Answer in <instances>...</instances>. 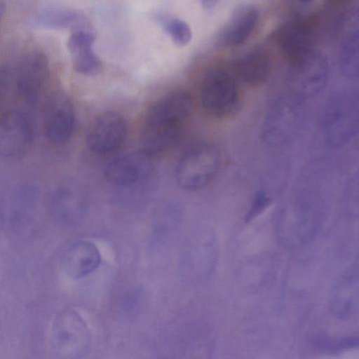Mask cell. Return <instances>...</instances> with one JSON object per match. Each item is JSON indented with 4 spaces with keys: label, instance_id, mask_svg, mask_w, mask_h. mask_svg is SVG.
<instances>
[{
    "label": "cell",
    "instance_id": "24",
    "mask_svg": "<svg viewBox=\"0 0 359 359\" xmlns=\"http://www.w3.org/2000/svg\"><path fill=\"white\" fill-rule=\"evenodd\" d=\"M269 199L264 193L259 192L255 196L252 205L248 210L245 220L250 221L259 215L269 205Z\"/></svg>",
    "mask_w": 359,
    "mask_h": 359
},
{
    "label": "cell",
    "instance_id": "22",
    "mask_svg": "<svg viewBox=\"0 0 359 359\" xmlns=\"http://www.w3.org/2000/svg\"><path fill=\"white\" fill-rule=\"evenodd\" d=\"M32 189H25L15 197L11 210V219L15 226L26 224L31 216L35 203V194Z\"/></svg>",
    "mask_w": 359,
    "mask_h": 359
},
{
    "label": "cell",
    "instance_id": "11",
    "mask_svg": "<svg viewBox=\"0 0 359 359\" xmlns=\"http://www.w3.org/2000/svg\"><path fill=\"white\" fill-rule=\"evenodd\" d=\"M128 133L125 118L114 111H106L98 115L91 122L86 133L88 147L94 153H111L123 143Z\"/></svg>",
    "mask_w": 359,
    "mask_h": 359
},
{
    "label": "cell",
    "instance_id": "5",
    "mask_svg": "<svg viewBox=\"0 0 359 359\" xmlns=\"http://www.w3.org/2000/svg\"><path fill=\"white\" fill-rule=\"evenodd\" d=\"M217 252V242L212 230L194 231L182 252L180 270L182 279L198 283L209 278L215 268Z\"/></svg>",
    "mask_w": 359,
    "mask_h": 359
},
{
    "label": "cell",
    "instance_id": "1",
    "mask_svg": "<svg viewBox=\"0 0 359 359\" xmlns=\"http://www.w3.org/2000/svg\"><path fill=\"white\" fill-rule=\"evenodd\" d=\"M191 95L172 91L158 99L147 110L142 133V151L153 156L172 147L180 138L193 111Z\"/></svg>",
    "mask_w": 359,
    "mask_h": 359
},
{
    "label": "cell",
    "instance_id": "8",
    "mask_svg": "<svg viewBox=\"0 0 359 359\" xmlns=\"http://www.w3.org/2000/svg\"><path fill=\"white\" fill-rule=\"evenodd\" d=\"M6 65L14 78L20 96L29 103L35 102L50 74L46 54L40 50L31 49L19 55L13 69Z\"/></svg>",
    "mask_w": 359,
    "mask_h": 359
},
{
    "label": "cell",
    "instance_id": "23",
    "mask_svg": "<svg viewBox=\"0 0 359 359\" xmlns=\"http://www.w3.org/2000/svg\"><path fill=\"white\" fill-rule=\"evenodd\" d=\"M161 23L163 29L176 45L184 46L191 41L192 37L191 28L183 20L177 18L163 19Z\"/></svg>",
    "mask_w": 359,
    "mask_h": 359
},
{
    "label": "cell",
    "instance_id": "4",
    "mask_svg": "<svg viewBox=\"0 0 359 359\" xmlns=\"http://www.w3.org/2000/svg\"><path fill=\"white\" fill-rule=\"evenodd\" d=\"M200 100L205 114L215 118H226L241 109L243 95L236 76L217 69L204 77Z\"/></svg>",
    "mask_w": 359,
    "mask_h": 359
},
{
    "label": "cell",
    "instance_id": "2",
    "mask_svg": "<svg viewBox=\"0 0 359 359\" xmlns=\"http://www.w3.org/2000/svg\"><path fill=\"white\" fill-rule=\"evenodd\" d=\"M322 133L330 147L339 148L359 133V93L342 91L326 103L321 118Z\"/></svg>",
    "mask_w": 359,
    "mask_h": 359
},
{
    "label": "cell",
    "instance_id": "15",
    "mask_svg": "<svg viewBox=\"0 0 359 359\" xmlns=\"http://www.w3.org/2000/svg\"><path fill=\"white\" fill-rule=\"evenodd\" d=\"M151 158L142 151L119 156L107 165L104 171V177L109 183L116 186L132 185L149 174Z\"/></svg>",
    "mask_w": 359,
    "mask_h": 359
},
{
    "label": "cell",
    "instance_id": "25",
    "mask_svg": "<svg viewBox=\"0 0 359 359\" xmlns=\"http://www.w3.org/2000/svg\"><path fill=\"white\" fill-rule=\"evenodd\" d=\"M219 0H201L202 6L205 9L213 8Z\"/></svg>",
    "mask_w": 359,
    "mask_h": 359
},
{
    "label": "cell",
    "instance_id": "18",
    "mask_svg": "<svg viewBox=\"0 0 359 359\" xmlns=\"http://www.w3.org/2000/svg\"><path fill=\"white\" fill-rule=\"evenodd\" d=\"M259 18V12L252 6L237 8L219 34V42L226 46L243 44L253 32Z\"/></svg>",
    "mask_w": 359,
    "mask_h": 359
},
{
    "label": "cell",
    "instance_id": "10",
    "mask_svg": "<svg viewBox=\"0 0 359 359\" xmlns=\"http://www.w3.org/2000/svg\"><path fill=\"white\" fill-rule=\"evenodd\" d=\"M75 124L74 107L62 92L55 90L46 98L43 109V131L47 140L60 145L72 136Z\"/></svg>",
    "mask_w": 359,
    "mask_h": 359
},
{
    "label": "cell",
    "instance_id": "13",
    "mask_svg": "<svg viewBox=\"0 0 359 359\" xmlns=\"http://www.w3.org/2000/svg\"><path fill=\"white\" fill-rule=\"evenodd\" d=\"M49 210L53 219L60 224H78L86 210V198L83 189L73 182L60 185L51 196Z\"/></svg>",
    "mask_w": 359,
    "mask_h": 359
},
{
    "label": "cell",
    "instance_id": "3",
    "mask_svg": "<svg viewBox=\"0 0 359 359\" xmlns=\"http://www.w3.org/2000/svg\"><path fill=\"white\" fill-rule=\"evenodd\" d=\"M221 165V153L215 145L196 143L180 156L175 169L176 182L183 189L200 190L215 179Z\"/></svg>",
    "mask_w": 359,
    "mask_h": 359
},
{
    "label": "cell",
    "instance_id": "21",
    "mask_svg": "<svg viewBox=\"0 0 359 359\" xmlns=\"http://www.w3.org/2000/svg\"><path fill=\"white\" fill-rule=\"evenodd\" d=\"M313 346L319 352L333 354L359 348V336H319L312 341Z\"/></svg>",
    "mask_w": 359,
    "mask_h": 359
},
{
    "label": "cell",
    "instance_id": "7",
    "mask_svg": "<svg viewBox=\"0 0 359 359\" xmlns=\"http://www.w3.org/2000/svg\"><path fill=\"white\" fill-rule=\"evenodd\" d=\"M315 15L290 22L276 34V42L286 61L295 67L308 62L318 27Z\"/></svg>",
    "mask_w": 359,
    "mask_h": 359
},
{
    "label": "cell",
    "instance_id": "26",
    "mask_svg": "<svg viewBox=\"0 0 359 359\" xmlns=\"http://www.w3.org/2000/svg\"><path fill=\"white\" fill-rule=\"evenodd\" d=\"M334 4H342L351 0H330Z\"/></svg>",
    "mask_w": 359,
    "mask_h": 359
},
{
    "label": "cell",
    "instance_id": "20",
    "mask_svg": "<svg viewBox=\"0 0 359 359\" xmlns=\"http://www.w3.org/2000/svg\"><path fill=\"white\" fill-rule=\"evenodd\" d=\"M332 313L339 318H346L359 306V276L349 273L339 279L330 297Z\"/></svg>",
    "mask_w": 359,
    "mask_h": 359
},
{
    "label": "cell",
    "instance_id": "17",
    "mask_svg": "<svg viewBox=\"0 0 359 359\" xmlns=\"http://www.w3.org/2000/svg\"><path fill=\"white\" fill-rule=\"evenodd\" d=\"M37 27L53 29H92L88 18L81 12L65 7L50 6L41 9L32 19Z\"/></svg>",
    "mask_w": 359,
    "mask_h": 359
},
{
    "label": "cell",
    "instance_id": "16",
    "mask_svg": "<svg viewBox=\"0 0 359 359\" xmlns=\"http://www.w3.org/2000/svg\"><path fill=\"white\" fill-rule=\"evenodd\" d=\"M95 34L93 29L72 32L67 41V49L74 70L85 76L98 74L101 61L94 50Z\"/></svg>",
    "mask_w": 359,
    "mask_h": 359
},
{
    "label": "cell",
    "instance_id": "6",
    "mask_svg": "<svg viewBox=\"0 0 359 359\" xmlns=\"http://www.w3.org/2000/svg\"><path fill=\"white\" fill-rule=\"evenodd\" d=\"M50 339L53 349L58 355L77 358L88 350L90 332L82 317L74 310L68 309L55 318Z\"/></svg>",
    "mask_w": 359,
    "mask_h": 359
},
{
    "label": "cell",
    "instance_id": "14",
    "mask_svg": "<svg viewBox=\"0 0 359 359\" xmlns=\"http://www.w3.org/2000/svg\"><path fill=\"white\" fill-rule=\"evenodd\" d=\"M101 263L99 250L93 243L76 241L61 253L60 266L65 275L72 279L83 278L94 271Z\"/></svg>",
    "mask_w": 359,
    "mask_h": 359
},
{
    "label": "cell",
    "instance_id": "19",
    "mask_svg": "<svg viewBox=\"0 0 359 359\" xmlns=\"http://www.w3.org/2000/svg\"><path fill=\"white\" fill-rule=\"evenodd\" d=\"M271 60L263 49L255 48L238 57L233 64L235 76L250 86H259L268 79Z\"/></svg>",
    "mask_w": 359,
    "mask_h": 359
},
{
    "label": "cell",
    "instance_id": "9",
    "mask_svg": "<svg viewBox=\"0 0 359 359\" xmlns=\"http://www.w3.org/2000/svg\"><path fill=\"white\" fill-rule=\"evenodd\" d=\"M322 214L320 198L312 193L304 196L297 212L278 227L283 242L297 245L309 241L319 229Z\"/></svg>",
    "mask_w": 359,
    "mask_h": 359
},
{
    "label": "cell",
    "instance_id": "12",
    "mask_svg": "<svg viewBox=\"0 0 359 359\" xmlns=\"http://www.w3.org/2000/svg\"><path fill=\"white\" fill-rule=\"evenodd\" d=\"M32 126L27 114L11 110L2 115L0 122V154L6 158L25 153L32 140Z\"/></svg>",
    "mask_w": 359,
    "mask_h": 359
},
{
    "label": "cell",
    "instance_id": "27",
    "mask_svg": "<svg viewBox=\"0 0 359 359\" xmlns=\"http://www.w3.org/2000/svg\"><path fill=\"white\" fill-rule=\"evenodd\" d=\"M302 1H306V0H302Z\"/></svg>",
    "mask_w": 359,
    "mask_h": 359
}]
</instances>
